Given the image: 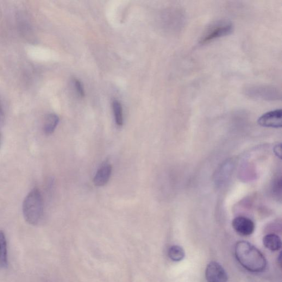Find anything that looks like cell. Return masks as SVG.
I'll return each mask as SVG.
<instances>
[{
    "instance_id": "obj_1",
    "label": "cell",
    "mask_w": 282,
    "mask_h": 282,
    "mask_svg": "<svg viewBox=\"0 0 282 282\" xmlns=\"http://www.w3.org/2000/svg\"><path fill=\"white\" fill-rule=\"evenodd\" d=\"M234 254L237 261L247 270L254 273L265 270L267 266L265 257L253 244L246 241L237 242L235 246Z\"/></svg>"
},
{
    "instance_id": "obj_2",
    "label": "cell",
    "mask_w": 282,
    "mask_h": 282,
    "mask_svg": "<svg viewBox=\"0 0 282 282\" xmlns=\"http://www.w3.org/2000/svg\"><path fill=\"white\" fill-rule=\"evenodd\" d=\"M23 214L25 220L30 225H37L41 222L44 215V203L38 189L32 190L25 198Z\"/></svg>"
},
{
    "instance_id": "obj_3",
    "label": "cell",
    "mask_w": 282,
    "mask_h": 282,
    "mask_svg": "<svg viewBox=\"0 0 282 282\" xmlns=\"http://www.w3.org/2000/svg\"><path fill=\"white\" fill-rule=\"evenodd\" d=\"M233 31V25L228 20H221L212 23L200 36L199 45L205 46L216 39L228 36Z\"/></svg>"
},
{
    "instance_id": "obj_4",
    "label": "cell",
    "mask_w": 282,
    "mask_h": 282,
    "mask_svg": "<svg viewBox=\"0 0 282 282\" xmlns=\"http://www.w3.org/2000/svg\"><path fill=\"white\" fill-rule=\"evenodd\" d=\"M244 95L255 100L276 101L281 98V93L277 87L271 85H248L243 89Z\"/></svg>"
},
{
    "instance_id": "obj_5",
    "label": "cell",
    "mask_w": 282,
    "mask_h": 282,
    "mask_svg": "<svg viewBox=\"0 0 282 282\" xmlns=\"http://www.w3.org/2000/svg\"><path fill=\"white\" fill-rule=\"evenodd\" d=\"M166 14V27L172 33H180L184 28L186 23L184 10L180 8H174L169 10Z\"/></svg>"
},
{
    "instance_id": "obj_6",
    "label": "cell",
    "mask_w": 282,
    "mask_h": 282,
    "mask_svg": "<svg viewBox=\"0 0 282 282\" xmlns=\"http://www.w3.org/2000/svg\"><path fill=\"white\" fill-rule=\"evenodd\" d=\"M206 278L208 282H227L228 275L224 268L216 261H212L207 266Z\"/></svg>"
},
{
    "instance_id": "obj_7",
    "label": "cell",
    "mask_w": 282,
    "mask_h": 282,
    "mask_svg": "<svg viewBox=\"0 0 282 282\" xmlns=\"http://www.w3.org/2000/svg\"><path fill=\"white\" fill-rule=\"evenodd\" d=\"M261 127L278 129L282 126V112L281 109H276L266 112L258 120Z\"/></svg>"
},
{
    "instance_id": "obj_8",
    "label": "cell",
    "mask_w": 282,
    "mask_h": 282,
    "mask_svg": "<svg viewBox=\"0 0 282 282\" xmlns=\"http://www.w3.org/2000/svg\"><path fill=\"white\" fill-rule=\"evenodd\" d=\"M232 226L237 234L244 236L252 235L255 229V223L252 219L243 216L235 218Z\"/></svg>"
},
{
    "instance_id": "obj_9",
    "label": "cell",
    "mask_w": 282,
    "mask_h": 282,
    "mask_svg": "<svg viewBox=\"0 0 282 282\" xmlns=\"http://www.w3.org/2000/svg\"><path fill=\"white\" fill-rule=\"evenodd\" d=\"M112 173V167L109 164H104L97 172L93 182L95 186L101 187L108 183Z\"/></svg>"
},
{
    "instance_id": "obj_10",
    "label": "cell",
    "mask_w": 282,
    "mask_h": 282,
    "mask_svg": "<svg viewBox=\"0 0 282 282\" xmlns=\"http://www.w3.org/2000/svg\"><path fill=\"white\" fill-rule=\"evenodd\" d=\"M263 244L267 249L272 252H277L281 247L280 237L275 234H269L263 238Z\"/></svg>"
},
{
    "instance_id": "obj_11",
    "label": "cell",
    "mask_w": 282,
    "mask_h": 282,
    "mask_svg": "<svg viewBox=\"0 0 282 282\" xmlns=\"http://www.w3.org/2000/svg\"><path fill=\"white\" fill-rule=\"evenodd\" d=\"M8 265L7 240L4 231L0 230V266L6 267Z\"/></svg>"
},
{
    "instance_id": "obj_12",
    "label": "cell",
    "mask_w": 282,
    "mask_h": 282,
    "mask_svg": "<svg viewBox=\"0 0 282 282\" xmlns=\"http://www.w3.org/2000/svg\"><path fill=\"white\" fill-rule=\"evenodd\" d=\"M59 123V117L55 114H48L45 119L44 124V131L47 135L54 133Z\"/></svg>"
},
{
    "instance_id": "obj_13",
    "label": "cell",
    "mask_w": 282,
    "mask_h": 282,
    "mask_svg": "<svg viewBox=\"0 0 282 282\" xmlns=\"http://www.w3.org/2000/svg\"><path fill=\"white\" fill-rule=\"evenodd\" d=\"M168 256L172 261L179 262L183 260L185 254L183 249L178 246H173L168 250Z\"/></svg>"
},
{
    "instance_id": "obj_14",
    "label": "cell",
    "mask_w": 282,
    "mask_h": 282,
    "mask_svg": "<svg viewBox=\"0 0 282 282\" xmlns=\"http://www.w3.org/2000/svg\"><path fill=\"white\" fill-rule=\"evenodd\" d=\"M115 120L118 127L123 126L124 123L122 105L117 100H114L112 103Z\"/></svg>"
},
{
    "instance_id": "obj_15",
    "label": "cell",
    "mask_w": 282,
    "mask_h": 282,
    "mask_svg": "<svg viewBox=\"0 0 282 282\" xmlns=\"http://www.w3.org/2000/svg\"><path fill=\"white\" fill-rule=\"evenodd\" d=\"M74 84H75V87H76V89L77 92L78 93L79 95L81 97H85V93L84 88L83 87V84H81L80 81L78 79L75 80Z\"/></svg>"
},
{
    "instance_id": "obj_16",
    "label": "cell",
    "mask_w": 282,
    "mask_h": 282,
    "mask_svg": "<svg viewBox=\"0 0 282 282\" xmlns=\"http://www.w3.org/2000/svg\"><path fill=\"white\" fill-rule=\"evenodd\" d=\"M274 151L275 154H276L277 156H279V157L281 158V149L280 144L279 145H277L274 147Z\"/></svg>"
},
{
    "instance_id": "obj_17",
    "label": "cell",
    "mask_w": 282,
    "mask_h": 282,
    "mask_svg": "<svg viewBox=\"0 0 282 282\" xmlns=\"http://www.w3.org/2000/svg\"><path fill=\"white\" fill-rule=\"evenodd\" d=\"M3 117V112L1 107V105H0V122H1Z\"/></svg>"
}]
</instances>
